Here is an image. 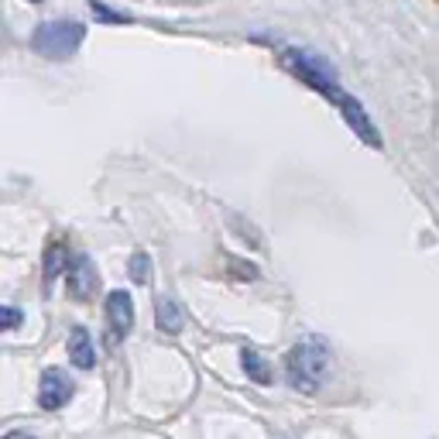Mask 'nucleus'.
I'll return each mask as SVG.
<instances>
[{"label":"nucleus","instance_id":"2","mask_svg":"<svg viewBox=\"0 0 439 439\" xmlns=\"http://www.w3.org/2000/svg\"><path fill=\"white\" fill-rule=\"evenodd\" d=\"M330 367V351L323 340H302L285 353V377L299 395H319Z\"/></svg>","mask_w":439,"mask_h":439},{"label":"nucleus","instance_id":"9","mask_svg":"<svg viewBox=\"0 0 439 439\" xmlns=\"http://www.w3.org/2000/svg\"><path fill=\"white\" fill-rule=\"evenodd\" d=\"M155 326H158V333H165V337H176V333H182L185 316H182V309H178L176 299L162 295V299L155 302Z\"/></svg>","mask_w":439,"mask_h":439},{"label":"nucleus","instance_id":"4","mask_svg":"<svg viewBox=\"0 0 439 439\" xmlns=\"http://www.w3.org/2000/svg\"><path fill=\"white\" fill-rule=\"evenodd\" d=\"M73 395H76V384H73V377L62 367H45L41 371V377H38V405L45 412L66 409L73 402Z\"/></svg>","mask_w":439,"mask_h":439},{"label":"nucleus","instance_id":"15","mask_svg":"<svg viewBox=\"0 0 439 439\" xmlns=\"http://www.w3.org/2000/svg\"><path fill=\"white\" fill-rule=\"evenodd\" d=\"M3 439H35V436H31V433H7Z\"/></svg>","mask_w":439,"mask_h":439},{"label":"nucleus","instance_id":"12","mask_svg":"<svg viewBox=\"0 0 439 439\" xmlns=\"http://www.w3.org/2000/svg\"><path fill=\"white\" fill-rule=\"evenodd\" d=\"M17 326H21V309L0 306V330H17Z\"/></svg>","mask_w":439,"mask_h":439},{"label":"nucleus","instance_id":"16","mask_svg":"<svg viewBox=\"0 0 439 439\" xmlns=\"http://www.w3.org/2000/svg\"><path fill=\"white\" fill-rule=\"evenodd\" d=\"M31 3H41V0H31Z\"/></svg>","mask_w":439,"mask_h":439},{"label":"nucleus","instance_id":"11","mask_svg":"<svg viewBox=\"0 0 439 439\" xmlns=\"http://www.w3.org/2000/svg\"><path fill=\"white\" fill-rule=\"evenodd\" d=\"M127 274H131V281L148 285L151 281V254L148 251H134L131 261H127Z\"/></svg>","mask_w":439,"mask_h":439},{"label":"nucleus","instance_id":"1","mask_svg":"<svg viewBox=\"0 0 439 439\" xmlns=\"http://www.w3.org/2000/svg\"><path fill=\"white\" fill-rule=\"evenodd\" d=\"M278 62H281V69H285L288 76H295L302 86H309L312 93H319L323 100H330V103L340 110V117L347 120V127H351L367 148H381V144H384L381 134H377V127H374V120L367 117L364 103L353 100L351 93L340 86L337 69H333L326 59H319V55L309 52V48H281V52H278Z\"/></svg>","mask_w":439,"mask_h":439},{"label":"nucleus","instance_id":"13","mask_svg":"<svg viewBox=\"0 0 439 439\" xmlns=\"http://www.w3.org/2000/svg\"><path fill=\"white\" fill-rule=\"evenodd\" d=\"M89 7H93V14H96L100 21H117V24H124V21H127V14H120V10H106L100 0H89Z\"/></svg>","mask_w":439,"mask_h":439},{"label":"nucleus","instance_id":"7","mask_svg":"<svg viewBox=\"0 0 439 439\" xmlns=\"http://www.w3.org/2000/svg\"><path fill=\"white\" fill-rule=\"evenodd\" d=\"M66 351H69L73 367H80V371H93V367H96V344H93L86 326H73V330H69Z\"/></svg>","mask_w":439,"mask_h":439},{"label":"nucleus","instance_id":"14","mask_svg":"<svg viewBox=\"0 0 439 439\" xmlns=\"http://www.w3.org/2000/svg\"><path fill=\"white\" fill-rule=\"evenodd\" d=\"M230 271H234V278H241V281H254V278H258V268H254V264H244V261H230Z\"/></svg>","mask_w":439,"mask_h":439},{"label":"nucleus","instance_id":"10","mask_svg":"<svg viewBox=\"0 0 439 439\" xmlns=\"http://www.w3.org/2000/svg\"><path fill=\"white\" fill-rule=\"evenodd\" d=\"M241 367H244V374H247L254 384H271V364H268L258 351L244 347V351H241Z\"/></svg>","mask_w":439,"mask_h":439},{"label":"nucleus","instance_id":"3","mask_svg":"<svg viewBox=\"0 0 439 439\" xmlns=\"http://www.w3.org/2000/svg\"><path fill=\"white\" fill-rule=\"evenodd\" d=\"M83 38H86V28L76 21H45L35 28L31 48L45 59H69V55H76Z\"/></svg>","mask_w":439,"mask_h":439},{"label":"nucleus","instance_id":"8","mask_svg":"<svg viewBox=\"0 0 439 439\" xmlns=\"http://www.w3.org/2000/svg\"><path fill=\"white\" fill-rule=\"evenodd\" d=\"M69 261H73V254H69L66 241H48L45 258H41V274H45V285H52L55 278H66Z\"/></svg>","mask_w":439,"mask_h":439},{"label":"nucleus","instance_id":"6","mask_svg":"<svg viewBox=\"0 0 439 439\" xmlns=\"http://www.w3.org/2000/svg\"><path fill=\"white\" fill-rule=\"evenodd\" d=\"M66 288H69V295H73L76 302H89V299L96 295L100 274H96V268H93V261H89L86 254H73L69 271H66Z\"/></svg>","mask_w":439,"mask_h":439},{"label":"nucleus","instance_id":"5","mask_svg":"<svg viewBox=\"0 0 439 439\" xmlns=\"http://www.w3.org/2000/svg\"><path fill=\"white\" fill-rule=\"evenodd\" d=\"M103 316H106V340L113 337V344L127 340V333L134 330V302L124 288H113L103 302Z\"/></svg>","mask_w":439,"mask_h":439}]
</instances>
